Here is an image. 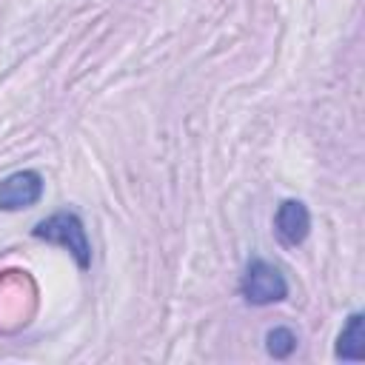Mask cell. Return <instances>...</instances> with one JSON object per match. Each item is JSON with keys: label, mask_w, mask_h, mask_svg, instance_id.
Wrapping results in <instances>:
<instances>
[{"label": "cell", "mask_w": 365, "mask_h": 365, "mask_svg": "<svg viewBox=\"0 0 365 365\" xmlns=\"http://www.w3.org/2000/svg\"><path fill=\"white\" fill-rule=\"evenodd\" d=\"M31 234L37 240H46V242H54V245L66 248L83 271L91 265V242H88V234H86L83 220L74 211H57V214L40 220L31 228Z\"/></svg>", "instance_id": "6da1fadb"}, {"label": "cell", "mask_w": 365, "mask_h": 365, "mask_svg": "<svg viewBox=\"0 0 365 365\" xmlns=\"http://www.w3.org/2000/svg\"><path fill=\"white\" fill-rule=\"evenodd\" d=\"M240 294L251 305H259V308L262 305H274V302H282L288 297V279L274 262L254 257L242 271Z\"/></svg>", "instance_id": "7a4b0ae2"}, {"label": "cell", "mask_w": 365, "mask_h": 365, "mask_svg": "<svg viewBox=\"0 0 365 365\" xmlns=\"http://www.w3.org/2000/svg\"><path fill=\"white\" fill-rule=\"evenodd\" d=\"M43 177L31 168L11 171L9 177L0 180V211H23L40 202L43 197Z\"/></svg>", "instance_id": "3957f363"}, {"label": "cell", "mask_w": 365, "mask_h": 365, "mask_svg": "<svg viewBox=\"0 0 365 365\" xmlns=\"http://www.w3.org/2000/svg\"><path fill=\"white\" fill-rule=\"evenodd\" d=\"M311 231V211L302 200H282L277 205V214H274V234L279 237L282 245L294 248L299 242H305Z\"/></svg>", "instance_id": "277c9868"}, {"label": "cell", "mask_w": 365, "mask_h": 365, "mask_svg": "<svg viewBox=\"0 0 365 365\" xmlns=\"http://www.w3.org/2000/svg\"><path fill=\"white\" fill-rule=\"evenodd\" d=\"M336 356L339 359H351V362H359L365 356V314L362 311H354L348 317L345 328L339 331Z\"/></svg>", "instance_id": "5b68a950"}, {"label": "cell", "mask_w": 365, "mask_h": 365, "mask_svg": "<svg viewBox=\"0 0 365 365\" xmlns=\"http://www.w3.org/2000/svg\"><path fill=\"white\" fill-rule=\"evenodd\" d=\"M265 351L274 356V359H288L294 351H297V334L291 328H271L265 334Z\"/></svg>", "instance_id": "8992f818"}]
</instances>
